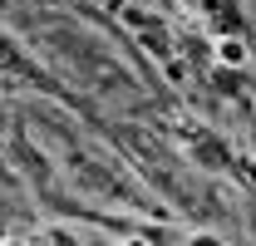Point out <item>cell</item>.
Wrapping results in <instances>:
<instances>
[{
    "label": "cell",
    "instance_id": "obj_2",
    "mask_svg": "<svg viewBox=\"0 0 256 246\" xmlns=\"http://www.w3.org/2000/svg\"><path fill=\"white\" fill-rule=\"evenodd\" d=\"M162 74H168L172 84H182V79H188V64H182V60H168V54H162Z\"/></svg>",
    "mask_w": 256,
    "mask_h": 246
},
{
    "label": "cell",
    "instance_id": "obj_3",
    "mask_svg": "<svg viewBox=\"0 0 256 246\" xmlns=\"http://www.w3.org/2000/svg\"><path fill=\"white\" fill-rule=\"evenodd\" d=\"M242 178H246V187H256V153L242 158Z\"/></svg>",
    "mask_w": 256,
    "mask_h": 246
},
{
    "label": "cell",
    "instance_id": "obj_1",
    "mask_svg": "<svg viewBox=\"0 0 256 246\" xmlns=\"http://www.w3.org/2000/svg\"><path fill=\"white\" fill-rule=\"evenodd\" d=\"M212 60L222 64V69H246V64H252V44H246L242 34H222V40L212 44Z\"/></svg>",
    "mask_w": 256,
    "mask_h": 246
},
{
    "label": "cell",
    "instance_id": "obj_4",
    "mask_svg": "<svg viewBox=\"0 0 256 246\" xmlns=\"http://www.w3.org/2000/svg\"><path fill=\"white\" fill-rule=\"evenodd\" d=\"M98 5H108V10H128V0H98Z\"/></svg>",
    "mask_w": 256,
    "mask_h": 246
},
{
    "label": "cell",
    "instance_id": "obj_5",
    "mask_svg": "<svg viewBox=\"0 0 256 246\" xmlns=\"http://www.w3.org/2000/svg\"><path fill=\"white\" fill-rule=\"evenodd\" d=\"M182 5H192V0H182Z\"/></svg>",
    "mask_w": 256,
    "mask_h": 246
}]
</instances>
